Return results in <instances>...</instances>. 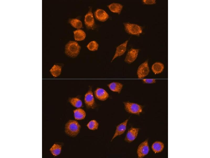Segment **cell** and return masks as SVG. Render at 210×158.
Masks as SVG:
<instances>
[{"label": "cell", "mask_w": 210, "mask_h": 158, "mask_svg": "<svg viewBox=\"0 0 210 158\" xmlns=\"http://www.w3.org/2000/svg\"><path fill=\"white\" fill-rule=\"evenodd\" d=\"M125 108L126 111L128 112L139 115L142 111V108L141 106L136 103L126 102H124Z\"/></svg>", "instance_id": "obj_4"}, {"label": "cell", "mask_w": 210, "mask_h": 158, "mask_svg": "<svg viewBox=\"0 0 210 158\" xmlns=\"http://www.w3.org/2000/svg\"><path fill=\"white\" fill-rule=\"evenodd\" d=\"M143 2L145 4L150 5L155 4L156 1L155 0H143Z\"/></svg>", "instance_id": "obj_27"}, {"label": "cell", "mask_w": 210, "mask_h": 158, "mask_svg": "<svg viewBox=\"0 0 210 158\" xmlns=\"http://www.w3.org/2000/svg\"><path fill=\"white\" fill-rule=\"evenodd\" d=\"M75 39L76 41H81L84 40L86 37L85 32L81 29H77L74 31Z\"/></svg>", "instance_id": "obj_20"}, {"label": "cell", "mask_w": 210, "mask_h": 158, "mask_svg": "<svg viewBox=\"0 0 210 158\" xmlns=\"http://www.w3.org/2000/svg\"><path fill=\"white\" fill-rule=\"evenodd\" d=\"M81 47L77 42L73 41H70L66 45L65 48V54L72 58L77 57L79 54Z\"/></svg>", "instance_id": "obj_1"}, {"label": "cell", "mask_w": 210, "mask_h": 158, "mask_svg": "<svg viewBox=\"0 0 210 158\" xmlns=\"http://www.w3.org/2000/svg\"><path fill=\"white\" fill-rule=\"evenodd\" d=\"M143 81L144 83L147 84H151L155 83L156 80L155 79H143Z\"/></svg>", "instance_id": "obj_28"}, {"label": "cell", "mask_w": 210, "mask_h": 158, "mask_svg": "<svg viewBox=\"0 0 210 158\" xmlns=\"http://www.w3.org/2000/svg\"><path fill=\"white\" fill-rule=\"evenodd\" d=\"M149 71L148 62L147 60L141 64L138 68L137 73L138 78H144L148 75Z\"/></svg>", "instance_id": "obj_6"}, {"label": "cell", "mask_w": 210, "mask_h": 158, "mask_svg": "<svg viewBox=\"0 0 210 158\" xmlns=\"http://www.w3.org/2000/svg\"><path fill=\"white\" fill-rule=\"evenodd\" d=\"M98 124L97 122L95 120H92L90 121L87 124V126L90 129L92 130H94L98 129Z\"/></svg>", "instance_id": "obj_26"}, {"label": "cell", "mask_w": 210, "mask_h": 158, "mask_svg": "<svg viewBox=\"0 0 210 158\" xmlns=\"http://www.w3.org/2000/svg\"><path fill=\"white\" fill-rule=\"evenodd\" d=\"M85 23L86 27L88 29H93L95 27V21L91 7L85 16Z\"/></svg>", "instance_id": "obj_5"}, {"label": "cell", "mask_w": 210, "mask_h": 158, "mask_svg": "<svg viewBox=\"0 0 210 158\" xmlns=\"http://www.w3.org/2000/svg\"><path fill=\"white\" fill-rule=\"evenodd\" d=\"M69 101L71 104L74 106L80 108L82 106V102L81 101L79 98L74 97L70 98Z\"/></svg>", "instance_id": "obj_24"}, {"label": "cell", "mask_w": 210, "mask_h": 158, "mask_svg": "<svg viewBox=\"0 0 210 158\" xmlns=\"http://www.w3.org/2000/svg\"><path fill=\"white\" fill-rule=\"evenodd\" d=\"M110 10L112 12L120 14L123 8V6L117 3H113L107 6Z\"/></svg>", "instance_id": "obj_15"}, {"label": "cell", "mask_w": 210, "mask_h": 158, "mask_svg": "<svg viewBox=\"0 0 210 158\" xmlns=\"http://www.w3.org/2000/svg\"><path fill=\"white\" fill-rule=\"evenodd\" d=\"M139 51V49L133 48L130 49L126 55L124 59L125 61L129 64L133 62L136 59Z\"/></svg>", "instance_id": "obj_8"}, {"label": "cell", "mask_w": 210, "mask_h": 158, "mask_svg": "<svg viewBox=\"0 0 210 158\" xmlns=\"http://www.w3.org/2000/svg\"><path fill=\"white\" fill-rule=\"evenodd\" d=\"M128 121V119H127L117 126L115 132L112 140L117 136L122 134L125 132L126 129Z\"/></svg>", "instance_id": "obj_14"}, {"label": "cell", "mask_w": 210, "mask_h": 158, "mask_svg": "<svg viewBox=\"0 0 210 158\" xmlns=\"http://www.w3.org/2000/svg\"><path fill=\"white\" fill-rule=\"evenodd\" d=\"M139 129L137 128L132 127L128 131L125 140L127 142H130L133 141L137 137Z\"/></svg>", "instance_id": "obj_10"}, {"label": "cell", "mask_w": 210, "mask_h": 158, "mask_svg": "<svg viewBox=\"0 0 210 158\" xmlns=\"http://www.w3.org/2000/svg\"><path fill=\"white\" fill-rule=\"evenodd\" d=\"M124 25L125 31L129 34L138 36L142 33V27L138 24L124 23Z\"/></svg>", "instance_id": "obj_3"}, {"label": "cell", "mask_w": 210, "mask_h": 158, "mask_svg": "<svg viewBox=\"0 0 210 158\" xmlns=\"http://www.w3.org/2000/svg\"><path fill=\"white\" fill-rule=\"evenodd\" d=\"M75 118L77 120H81L84 119L86 116L85 111L81 108H77L74 111Z\"/></svg>", "instance_id": "obj_22"}, {"label": "cell", "mask_w": 210, "mask_h": 158, "mask_svg": "<svg viewBox=\"0 0 210 158\" xmlns=\"http://www.w3.org/2000/svg\"><path fill=\"white\" fill-rule=\"evenodd\" d=\"M61 71L62 68L60 66L54 65L51 68L49 71L53 76L57 77L60 75Z\"/></svg>", "instance_id": "obj_19"}, {"label": "cell", "mask_w": 210, "mask_h": 158, "mask_svg": "<svg viewBox=\"0 0 210 158\" xmlns=\"http://www.w3.org/2000/svg\"><path fill=\"white\" fill-rule=\"evenodd\" d=\"M108 86L112 91L119 93L122 88L123 85L119 82H113L108 84Z\"/></svg>", "instance_id": "obj_17"}, {"label": "cell", "mask_w": 210, "mask_h": 158, "mask_svg": "<svg viewBox=\"0 0 210 158\" xmlns=\"http://www.w3.org/2000/svg\"><path fill=\"white\" fill-rule=\"evenodd\" d=\"M149 151V148L147 140L141 143L139 146L137 153L138 157L141 158L147 155Z\"/></svg>", "instance_id": "obj_7"}, {"label": "cell", "mask_w": 210, "mask_h": 158, "mask_svg": "<svg viewBox=\"0 0 210 158\" xmlns=\"http://www.w3.org/2000/svg\"><path fill=\"white\" fill-rule=\"evenodd\" d=\"M80 127V125L77 121L70 120L65 125V131L68 135L75 137L78 134Z\"/></svg>", "instance_id": "obj_2"}, {"label": "cell", "mask_w": 210, "mask_h": 158, "mask_svg": "<svg viewBox=\"0 0 210 158\" xmlns=\"http://www.w3.org/2000/svg\"><path fill=\"white\" fill-rule=\"evenodd\" d=\"M94 93L96 98L102 101L106 100L109 96L108 93L105 90L100 88H97Z\"/></svg>", "instance_id": "obj_12"}, {"label": "cell", "mask_w": 210, "mask_h": 158, "mask_svg": "<svg viewBox=\"0 0 210 158\" xmlns=\"http://www.w3.org/2000/svg\"><path fill=\"white\" fill-rule=\"evenodd\" d=\"M164 68V65L162 63L156 62L154 63L152 66L151 69L153 72L155 74H159L163 71Z\"/></svg>", "instance_id": "obj_18"}, {"label": "cell", "mask_w": 210, "mask_h": 158, "mask_svg": "<svg viewBox=\"0 0 210 158\" xmlns=\"http://www.w3.org/2000/svg\"><path fill=\"white\" fill-rule=\"evenodd\" d=\"M164 146V144L162 142L156 141L152 144L151 148L155 153H157L162 152L163 150Z\"/></svg>", "instance_id": "obj_16"}, {"label": "cell", "mask_w": 210, "mask_h": 158, "mask_svg": "<svg viewBox=\"0 0 210 158\" xmlns=\"http://www.w3.org/2000/svg\"><path fill=\"white\" fill-rule=\"evenodd\" d=\"M128 41V40H126L117 47L115 52L112 60L111 62L116 57L122 55L125 53L126 50Z\"/></svg>", "instance_id": "obj_11"}, {"label": "cell", "mask_w": 210, "mask_h": 158, "mask_svg": "<svg viewBox=\"0 0 210 158\" xmlns=\"http://www.w3.org/2000/svg\"><path fill=\"white\" fill-rule=\"evenodd\" d=\"M68 22L73 27L75 28L80 29L82 27L81 21L78 19L70 18L69 19Z\"/></svg>", "instance_id": "obj_23"}, {"label": "cell", "mask_w": 210, "mask_h": 158, "mask_svg": "<svg viewBox=\"0 0 210 158\" xmlns=\"http://www.w3.org/2000/svg\"><path fill=\"white\" fill-rule=\"evenodd\" d=\"M61 150V146L56 144H54L49 149L51 153L54 156H56L59 155Z\"/></svg>", "instance_id": "obj_21"}, {"label": "cell", "mask_w": 210, "mask_h": 158, "mask_svg": "<svg viewBox=\"0 0 210 158\" xmlns=\"http://www.w3.org/2000/svg\"><path fill=\"white\" fill-rule=\"evenodd\" d=\"M87 47L89 50L94 51L97 50L98 44L96 41H92L88 44Z\"/></svg>", "instance_id": "obj_25"}, {"label": "cell", "mask_w": 210, "mask_h": 158, "mask_svg": "<svg viewBox=\"0 0 210 158\" xmlns=\"http://www.w3.org/2000/svg\"><path fill=\"white\" fill-rule=\"evenodd\" d=\"M84 100L86 106L88 107L93 108L95 106L94 98L92 91L89 90L85 94Z\"/></svg>", "instance_id": "obj_9"}, {"label": "cell", "mask_w": 210, "mask_h": 158, "mask_svg": "<svg viewBox=\"0 0 210 158\" xmlns=\"http://www.w3.org/2000/svg\"><path fill=\"white\" fill-rule=\"evenodd\" d=\"M96 18L99 21L104 22L109 17L108 13L104 10L100 9H97L94 12Z\"/></svg>", "instance_id": "obj_13"}]
</instances>
